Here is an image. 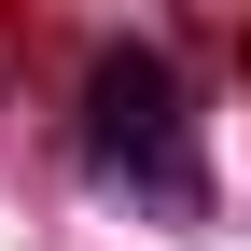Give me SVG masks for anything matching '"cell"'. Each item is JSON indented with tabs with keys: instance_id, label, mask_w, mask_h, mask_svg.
Returning <instances> with one entry per match:
<instances>
[{
	"instance_id": "6da1fadb",
	"label": "cell",
	"mask_w": 251,
	"mask_h": 251,
	"mask_svg": "<svg viewBox=\"0 0 251 251\" xmlns=\"http://www.w3.org/2000/svg\"><path fill=\"white\" fill-rule=\"evenodd\" d=\"M84 168L112 181V196H153V209H196L209 168H196V98H181L168 56L112 42L98 70H84Z\"/></svg>"
}]
</instances>
